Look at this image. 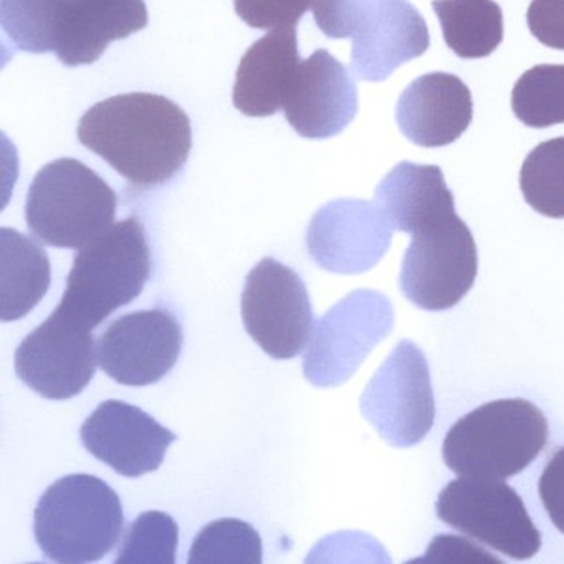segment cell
I'll return each mask as SVG.
<instances>
[{
	"instance_id": "6da1fadb",
	"label": "cell",
	"mask_w": 564,
	"mask_h": 564,
	"mask_svg": "<svg viewBox=\"0 0 564 564\" xmlns=\"http://www.w3.org/2000/svg\"><path fill=\"white\" fill-rule=\"evenodd\" d=\"M77 140L138 188L166 185L193 149V127L181 106L153 93H129L95 104L79 119Z\"/></svg>"
},
{
	"instance_id": "7a4b0ae2",
	"label": "cell",
	"mask_w": 564,
	"mask_h": 564,
	"mask_svg": "<svg viewBox=\"0 0 564 564\" xmlns=\"http://www.w3.org/2000/svg\"><path fill=\"white\" fill-rule=\"evenodd\" d=\"M547 420L527 399L481 404L444 438L446 467L465 478L507 480L523 473L547 444Z\"/></svg>"
},
{
	"instance_id": "3957f363",
	"label": "cell",
	"mask_w": 564,
	"mask_h": 564,
	"mask_svg": "<svg viewBox=\"0 0 564 564\" xmlns=\"http://www.w3.org/2000/svg\"><path fill=\"white\" fill-rule=\"evenodd\" d=\"M122 527L121 499L97 476L61 478L34 510V539L53 563H97L116 547Z\"/></svg>"
},
{
	"instance_id": "277c9868",
	"label": "cell",
	"mask_w": 564,
	"mask_h": 564,
	"mask_svg": "<svg viewBox=\"0 0 564 564\" xmlns=\"http://www.w3.org/2000/svg\"><path fill=\"white\" fill-rule=\"evenodd\" d=\"M151 275V250L134 217L116 223L77 249L58 307L95 327L117 308L134 302Z\"/></svg>"
},
{
	"instance_id": "5b68a950",
	"label": "cell",
	"mask_w": 564,
	"mask_h": 564,
	"mask_svg": "<svg viewBox=\"0 0 564 564\" xmlns=\"http://www.w3.org/2000/svg\"><path fill=\"white\" fill-rule=\"evenodd\" d=\"M116 191L76 159L45 164L26 194L29 230L57 249H82L116 225Z\"/></svg>"
},
{
	"instance_id": "8992f818",
	"label": "cell",
	"mask_w": 564,
	"mask_h": 564,
	"mask_svg": "<svg viewBox=\"0 0 564 564\" xmlns=\"http://www.w3.org/2000/svg\"><path fill=\"white\" fill-rule=\"evenodd\" d=\"M436 516L452 529L516 561L534 557L542 547V534L525 502L502 480L462 476L449 481L436 500Z\"/></svg>"
},
{
	"instance_id": "52a82bcc",
	"label": "cell",
	"mask_w": 564,
	"mask_h": 564,
	"mask_svg": "<svg viewBox=\"0 0 564 564\" xmlns=\"http://www.w3.org/2000/svg\"><path fill=\"white\" fill-rule=\"evenodd\" d=\"M391 329L393 307L384 294L375 290L348 294L316 324L303 358L305 379L316 388L345 384Z\"/></svg>"
},
{
	"instance_id": "ba28073f",
	"label": "cell",
	"mask_w": 564,
	"mask_h": 564,
	"mask_svg": "<svg viewBox=\"0 0 564 564\" xmlns=\"http://www.w3.org/2000/svg\"><path fill=\"white\" fill-rule=\"evenodd\" d=\"M478 249L465 220L452 215L412 234L404 252L399 286L423 311L456 307L475 286Z\"/></svg>"
},
{
	"instance_id": "9c48e42d",
	"label": "cell",
	"mask_w": 564,
	"mask_h": 564,
	"mask_svg": "<svg viewBox=\"0 0 564 564\" xmlns=\"http://www.w3.org/2000/svg\"><path fill=\"white\" fill-rule=\"evenodd\" d=\"M359 409L393 448H411L430 435L436 412L430 366L412 340L393 348L367 384Z\"/></svg>"
},
{
	"instance_id": "30bf717a",
	"label": "cell",
	"mask_w": 564,
	"mask_h": 564,
	"mask_svg": "<svg viewBox=\"0 0 564 564\" xmlns=\"http://www.w3.org/2000/svg\"><path fill=\"white\" fill-rule=\"evenodd\" d=\"M241 316L247 334L273 359L295 358L315 332L305 282L273 258H263L247 275Z\"/></svg>"
},
{
	"instance_id": "8fae6325",
	"label": "cell",
	"mask_w": 564,
	"mask_h": 564,
	"mask_svg": "<svg viewBox=\"0 0 564 564\" xmlns=\"http://www.w3.org/2000/svg\"><path fill=\"white\" fill-rule=\"evenodd\" d=\"M98 364L93 327L63 307L26 335L13 358L15 375L53 401L76 398L89 386Z\"/></svg>"
},
{
	"instance_id": "7c38bea8",
	"label": "cell",
	"mask_w": 564,
	"mask_h": 564,
	"mask_svg": "<svg viewBox=\"0 0 564 564\" xmlns=\"http://www.w3.org/2000/svg\"><path fill=\"white\" fill-rule=\"evenodd\" d=\"M393 230L377 199H334L308 225V254L329 273L358 275L382 260Z\"/></svg>"
},
{
	"instance_id": "4fadbf2b",
	"label": "cell",
	"mask_w": 564,
	"mask_h": 564,
	"mask_svg": "<svg viewBox=\"0 0 564 564\" xmlns=\"http://www.w3.org/2000/svg\"><path fill=\"white\" fill-rule=\"evenodd\" d=\"M183 329L167 308L124 315L98 339V366L122 386H151L174 369Z\"/></svg>"
},
{
	"instance_id": "5bb4252c",
	"label": "cell",
	"mask_w": 564,
	"mask_h": 564,
	"mask_svg": "<svg viewBox=\"0 0 564 564\" xmlns=\"http://www.w3.org/2000/svg\"><path fill=\"white\" fill-rule=\"evenodd\" d=\"M82 443L90 456L117 475L140 478L154 473L166 457L175 433L148 412L122 401H106L82 425Z\"/></svg>"
},
{
	"instance_id": "9a60e30c",
	"label": "cell",
	"mask_w": 564,
	"mask_h": 564,
	"mask_svg": "<svg viewBox=\"0 0 564 564\" xmlns=\"http://www.w3.org/2000/svg\"><path fill=\"white\" fill-rule=\"evenodd\" d=\"M282 109L297 134L326 140L358 116V89L343 63L326 50H316L295 72Z\"/></svg>"
},
{
	"instance_id": "2e32d148",
	"label": "cell",
	"mask_w": 564,
	"mask_h": 564,
	"mask_svg": "<svg viewBox=\"0 0 564 564\" xmlns=\"http://www.w3.org/2000/svg\"><path fill=\"white\" fill-rule=\"evenodd\" d=\"M473 95L459 77L433 72L414 79L399 97L395 119L406 140L420 148H444L470 127Z\"/></svg>"
},
{
	"instance_id": "e0dca14e",
	"label": "cell",
	"mask_w": 564,
	"mask_h": 564,
	"mask_svg": "<svg viewBox=\"0 0 564 564\" xmlns=\"http://www.w3.org/2000/svg\"><path fill=\"white\" fill-rule=\"evenodd\" d=\"M148 23L145 0H66L53 52L63 65H93L111 42L140 33Z\"/></svg>"
},
{
	"instance_id": "ac0fdd59",
	"label": "cell",
	"mask_w": 564,
	"mask_h": 564,
	"mask_svg": "<svg viewBox=\"0 0 564 564\" xmlns=\"http://www.w3.org/2000/svg\"><path fill=\"white\" fill-rule=\"evenodd\" d=\"M427 23L406 0H390L352 36V72L361 82L379 84L395 68L430 50Z\"/></svg>"
},
{
	"instance_id": "d6986e66",
	"label": "cell",
	"mask_w": 564,
	"mask_h": 564,
	"mask_svg": "<svg viewBox=\"0 0 564 564\" xmlns=\"http://www.w3.org/2000/svg\"><path fill=\"white\" fill-rule=\"evenodd\" d=\"M303 58L295 26L273 29L245 53L236 74L231 100L247 117H271L284 108L290 85Z\"/></svg>"
},
{
	"instance_id": "ffe728a7",
	"label": "cell",
	"mask_w": 564,
	"mask_h": 564,
	"mask_svg": "<svg viewBox=\"0 0 564 564\" xmlns=\"http://www.w3.org/2000/svg\"><path fill=\"white\" fill-rule=\"evenodd\" d=\"M393 228L406 234L436 225L456 215V199L438 166L399 162L375 191Z\"/></svg>"
},
{
	"instance_id": "44dd1931",
	"label": "cell",
	"mask_w": 564,
	"mask_h": 564,
	"mask_svg": "<svg viewBox=\"0 0 564 564\" xmlns=\"http://www.w3.org/2000/svg\"><path fill=\"white\" fill-rule=\"evenodd\" d=\"M52 265L36 241L12 228L0 230V321H20L47 294Z\"/></svg>"
},
{
	"instance_id": "7402d4cb",
	"label": "cell",
	"mask_w": 564,
	"mask_h": 564,
	"mask_svg": "<svg viewBox=\"0 0 564 564\" xmlns=\"http://www.w3.org/2000/svg\"><path fill=\"white\" fill-rule=\"evenodd\" d=\"M433 10L457 57H489L505 39V15L495 0H433Z\"/></svg>"
},
{
	"instance_id": "603a6c76",
	"label": "cell",
	"mask_w": 564,
	"mask_h": 564,
	"mask_svg": "<svg viewBox=\"0 0 564 564\" xmlns=\"http://www.w3.org/2000/svg\"><path fill=\"white\" fill-rule=\"evenodd\" d=\"M513 116L531 129L564 122V65H539L527 70L512 90Z\"/></svg>"
},
{
	"instance_id": "cb8c5ba5",
	"label": "cell",
	"mask_w": 564,
	"mask_h": 564,
	"mask_svg": "<svg viewBox=\"0 0 564 564\" xmlns=\"http://www.w3.org/2000/svg\"><path fill=\"white\" fill-rule=\"evenodd\" d=\"M523 198L534 212L564 218V138L542 141L521 166Z\"/></svg>"
},
{
	"instance_id": "d4e9b609",
	"label": "cell",
	"mask_w": 564,
	"mask_h": 564,
	"mask_svg": "<svg viewBox=\"0 0 564 564\" xmlns=\"http://www.w3.org/2000/svg\"><path fill=\"white\" fill-rule=\"evenodd\" d=\"M65 2L66 0H0L2 31L23 52H53Z\"/></svg>"
},
{
	"instance_id": "484cf974",
	"label": "cell",
	"mask_w": 564,
	"mask_h": 564,
	"mask_svg": "<svg viewBox=\"0 0 564 564\" xmlns=\"http://www.w3.org/2000/svg\"><path fill=\"white\" fill-rule=\"evenodd\" d=\"M263 561L262 539L245 521H213L194 539L188 564H260Z\"/></svg>"
},
{
	"instance_id": "4316f807",
	"label": "cell",
	"mask_w": 564,
	"mask_h": 564,
	"mask_svg": "<svg viewBox=\"0 0 564 564\" xmlns=\"http://www.w3.org/2000/svg\"><path fill=\"white\" fill-rule=\"evenodd\" d=\"M180 529L172 516L143 512L130 525L117 553V564H174Z\"/></svg>"
},
{
	"instance_id": "83f0119b",
	"label": "cell",
	"mask_w": 564,
	"mask_h": 564,
	"mask_svg": "<svg viewBox=\"0 0 564 564\" xmlns=\"http://www.w3.org/2000/svg\"><path fill=\"white\" fill-rule=\"evenodd\" d=\"M390 0H316L315 21L327 39H352L371 15Z\"/></svg>"
},
{
	"instance_id": "f1b7e54d",
	"label": "cell",
	"mask_w": 564,
	"mask_h": 564,
	"mask_svg": "<svg viewBox=\"0 0 564 564\" xmlns=\"http://www.w3.org/2000/svg\"><path fill=\"white\" fill-rule=\"evenodd\" d=\"M316 0H234L241 21L254 29L295 26Z\"/></svg>"
},
{
	"instance_id": "f546056e",
	"label": "cell",
	"mask_w": 564,
	"mask_h": 564,
	"mask_svg": "<svg viewBox=\"0 0 564 564\" xmlns=\"http://www.w3.org/2000/svg\"><path fill=\"white\" fill-rule=\"evenodd\" d=\"M527 25L540 44L564 52V0H532Z\"/></svg>"
},
{
	"instance_id": "4dcf8cb0",
	"label": "cell",
	"mask_w": 564,
	"mask_h": 564,
	"mask_svg": "<svg viewBox=\"0 0 564 564\" xmlns=\"http://www.w3.org/2000/svg\"><path fill=\"white\" fill-rule=\"evenodd\" d=\"M539 495L553 525L564 534V446L555 449L545 465L540 476Z\"/></svg>"
},
{
	"instance_id": "1f68e13d",
	"label": "cell",
	"mask_w": 564,
	"mask_h": 564,
	"mask_svg": "<svg viewBox=\"0 0 564 564\" xmlns=\"http://www.w3.org/2000/svg\"><path fill=\"white\" fill-rule=\"evenodd\" d=\"M449 557H468L470 561L499 563L491 553L481 552L478 547H470V545L467 544V540L448 536V534L436 536L425 558H417V561H412V563H423V561L438 563V561H448Z\"/></svg>"
}]
</instances>
